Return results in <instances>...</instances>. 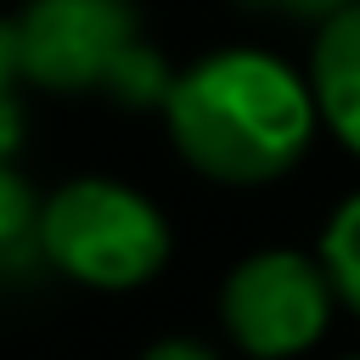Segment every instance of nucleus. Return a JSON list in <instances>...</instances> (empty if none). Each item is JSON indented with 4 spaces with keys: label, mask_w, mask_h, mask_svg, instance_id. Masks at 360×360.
<instances>
[{
    "label": "nucleus",
    "mask_w": 360,
    "mask_h": 360,
    "mask_svg": "<svg viewBox=\"0 0 360 360\" xmlns=\"http://www.w3.org/2000/svg\"><path fill=\"white\" fill-rule=\"evenodd\" d=\"M11 28L22 79L56 96L112 90L141 45V17L129 0H28Z\"/></svg>",
    "instance_id": "obj_4"
},
{
    "label": "nucleus",
    "mask_w": 360,
    "mask_h": 360,
    "mask_svg": "<svg viewBox=\"0 0 360 360\" xmlns=\"http://www.w3.org/2000/svg\"><path fill=\"white\" fill-rule=\"evenodd\" d=\"M22 242L39 248V202H34V191L0 163V253H17Z\"/></svg>",
    "instance_id": "obj_7"
},
{
    "label": "nucleus",
    "mask_w": 360,
    "mask_h": 360,
    "mask_svg": "<svg viewBox=\"0 0 360 360\" xmlns=\"http://www.w3.org/2000/svg\"><path fill=\"white\" fill-rule=\"evenodd\" d=\"M338 292L321 253L259 248L219 287V321L248 360H298L332 326Z\"/></svg>",
    "instance_id": "obj_3"
},
{
    "label": "nucleus",
    "mask_w": 360,
    "mask_h": 360,
    "mask_svg": "<svg viewBox=\"0 0 360 360\" xmlns=\"http://www.w3.org/2000/svg\"><path fill=\"white\" fill-rule=\"evenodd\" d=\"M287 17H304V22H326L332 11H343L349 0H276Z\"/></svg>",
    "instance_id": "obj_10"
},
{
    "label": "nucleus",
    "mask_w": 360,
    "mask_h": 360,
    "mask_svg": "<svg viewBox=\"0 0 360 360\" xmlns=\"http://www.w3.org/2000/svg\"><path fill=\"white\" fill-rule=\"evenodd\" d=\"M304 79H309L321 129L349 158H360V0H349L343 11H332L315 28Z\"/></svg>",
    "instance_id": "obj_5"
},
{
    "label": "nucleus",
    "mask_w": 360,
    "mask_h": 360,
    "mask_svg": "<svg viewBox=\"0 0 360 360\" xmlns=\"http://www.w3.org/2000/svg\"><path fill=\"white\" fill-rule=\"evenodd\" d=\"M321 264H326V276H332L338 304L360 315V191H349V197L332 208V219H326V231H321Z\"/></svg>",
    "instance_id": "obj_6"
},
{
    "label": "nucleus",
    "mask_w": 360,
    "mask_h": 360,
    "mask_svg": "<svg viewBox=\"0 0 360 360\" xmlns=\"http://www.w3.org/2000/svg\"><path fill=\"white\" fill-rule=\"evenodd\" d=\"M17 79H22V68H17V28L0 22V163L22 141V107H17V90H11Z\"/></svg>",
    "instance_id": "obj_8"
},
{
    "label": "nucleus",
    "mask_w": 360,
    "mask_h": 360,
    "mask_svg": "<svg viewBox=\"0 0 360 360\" xmlns=\"http://www.w3.org/2000/svg\"><path fill=\"white\" fill-rule=\"evenodd\" d=\"M39 253L101 292L141 287L169 259V219L124 180L79 174L39 202Z\"/></svg>",
    "instance_id": "obj_2"
},
{
    "label": "nucleus",
    "mask_w": 360,
    "mask_h": 360,
    "mask_svg": "<svg viewBox=\"0 0 360 360\" xmlns=\"http://www.w3.org/2000/svg\"><path fill=\"white\" fill-rule=\"evenodd\" d=\"M338 360H360V354H338Z\"/></svg>",
    "instance_id": "obj_11"
},
{
    "label": "nucleus",
    "mask_w": 360,
    "mask_h": 360,
    "mask_svg": "<svg viewBox=\"0 0 360 360\" xmlns=\"http://www.w3.org/2000/svg\"><path fill=\"white\" fill-rule=\"evenodd\" d=\"M141 360H219L208 343H197V338H158Z\"/></svg>",
    "instance_id": "obj_9"
},
{
    "label": "nucleus",
    "mask_w": 360,
    "mask_h": 360,
    "mask_svg": "<svg viewBox=\"0 0 360 360\" xmlns=\"http://www.w3.org/2000/svg\"><path fill=\"white\" fill-rule=\"evenodd\" d=\"M174 152L219 186H270L292 174L315 141L309 79L270 51H214L174 73L163 96Z\"/></svg>",
    "instance_id": "obj_1"
}]
</instances>
